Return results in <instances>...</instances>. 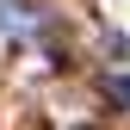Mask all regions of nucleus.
I'll use <instances>...</instances> for the list:
<instances>
[{
  "label": "nucleus",
  "mask_w": 130,
  "mask_h": 130,
  "mask_svg": "<svg viewBox=\"0 0 130 130\" xmlns=\"http://www.w3.org/2000/svg\"><path fill=\"white\" fill-rule=\"evenodd\" d=\"M105 93H111L118 105H130V74H111V80H105Z\"/></svg>",
  "instance_id": "f257e3e1"
}]
</instances>
